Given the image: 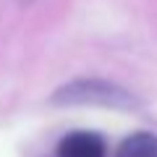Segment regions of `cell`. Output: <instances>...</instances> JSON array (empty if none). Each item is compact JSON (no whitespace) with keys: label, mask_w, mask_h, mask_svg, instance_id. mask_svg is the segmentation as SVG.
I'll list each match as a JSON object with an SVG mask.
<instances>
[{"label":"cell","mask_w":157,"mask_h":157,"mask_svg":"<svg viewBox=\"0 0 157 157\" xmlns=\"http://www.w3.org/2000/svg\"><path fill=\"white\" fill-rule=\"evenodd\" d=\"M58 105H105V107H134V97L126 89L100 81V78H78L60 86L52 97Z\"/></svg>","instance_id":"1"},{"label":"cell","mask_w":157,"mask_h":157,"mask_svg":"<svg viewBox=\"0 0 157 157\" xmlns=\"http://www.w3.org/2000/svg\"><path fill=\"white\" fill-rule=\"evenodd\" d=\"M105 141L89 131H73L58 144V157H105Z\"/></svg>","instance_id":"2"},{"label":"cell","mask_w":157,"mask_h":157,"mask_svg":"<svg viewBox=\"0 0 157 157\" xmlns=\"http://www.w3.org/2000/svg\"><path fill=\"white\" fill-rule=\"evenodd\" d=\"M118 157H157V136L155 134H134L118 147Z\"/></svg>","instance_id":"3"}]
</instances>
